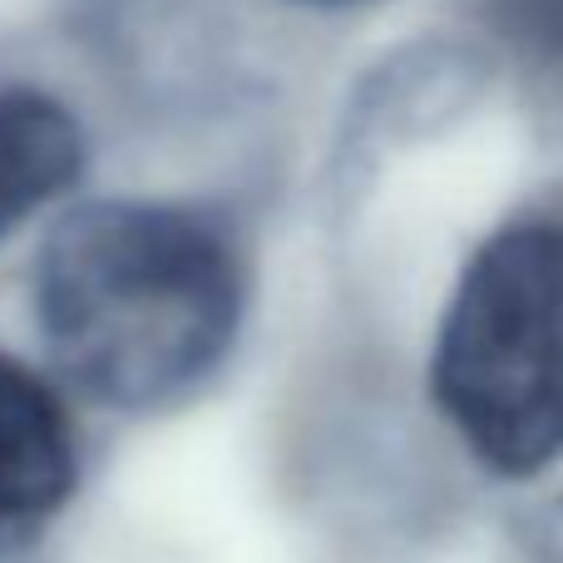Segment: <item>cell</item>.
<instances>
[{"label": "cell", "mask_w": 563, "mask_h": 563, "mask_svg": "<svg viewBox=\"0 0 563 563\" xmlns=\"http://www.w3.org/2000/svg\"><path fill=\"white\" fill-rule=\"evenodd\" d=\"M243 307L233 238L178 203H85L49 228L35 263L49 361L109 410H158L198 390L233 351Z\"/></svg>", "instance_id": "1"}, {"label": "cell", "mask_w": 563, "mask_h": 563, "mask_svg": "<svg viewBox=\"0 0 563 563\" xmlns=\"http://www.w3.org/2000/svg\"><path fill=\"white\" fill-rule=\"evenodd\" d=\"M430 390L460 445L499 479L563 460V223L525 218L460 267L430 356Z\"/></svg>", "instance_id": "2"}, {"label": "cell", "mask_w": 563, "mask_h": 563, "mask_svg": "<svg viewBox=\"0 0 563 563\" xmlns=\"http://www.w3.org/2000/svg\"><path fill=\"white\" fill-rule=\"evenodd\" d=\"M75 430L59 396L0 356V544L40 534L75 495Z\"/></svg>", "instance_id": "3"}, {"label": "cell", "mask_w": 563, "mask_h": 563, "mask_svg": "<svg viewBox=\"0 0 563 563\" xmlns=\"http://www.w3.org/2000/svg\"><path fill=\"white\" fill-rule=\"evenodd\" d=\"M85 164L75 114L35 89H0V243L55 203Z\"/></svg>", "instance_id": "4"}, {"label": "cell", "mask_w": 563, "mask_h": 563, "mask_svg": "<svg viewBox=\"0 0 563 563\" xmlns=\"http://www.w3.org/2000/svg\"><path fill=\"white\" fill-rule=\"evenodd\" d=\"M489 20L525 59L563 75V0H489Z\"/></svg>", "instance_id": "5"}, {"label": "cell", "mask_w": 563, "mask_h": 563, "mask_svg": "<svg viewBox=\"0 0 563 563\" xmlns=\"http://www.w3.org/2000/svg\"><path fill=\"white\" fill-rule=\"evenodd\" d=\"M307 5H351V0H307Z\"/></svg>", "instance_id": "6"}]
</instances>
